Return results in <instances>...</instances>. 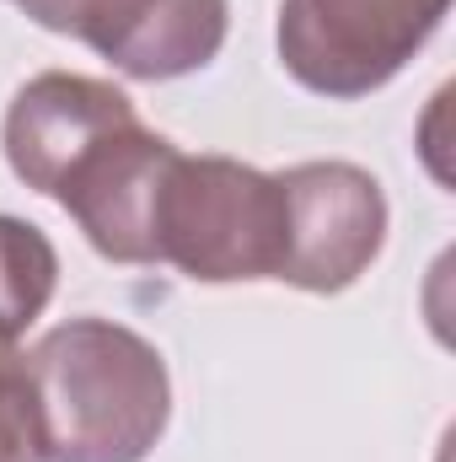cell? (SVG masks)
<instances>
[{
    "label": "cell",
    "mask_w": 456,
    "mask_h": 462,
    "mask_svg": "<svg viewBox=\"0 0 456 462\" xmlns=\"http://www.w3.org/2000/svg\"><path fill=\"white\" fill-rule=\"evenodd\" d=\"M43 462H145L172 414L167 360L108 318H70L27 355Z\"/></svg>",
    "instance_id": "1"
},
{
    "label": "cell",
    "mask_w": 456,
    "mask_h": 462,
    "mask_svg": "<svg viewBox=\"0 0 456 462\" xmlns=\"http://www.w3.org/2000/svg\"><path fill=\"white\" fill-rule=\"evenodd\" d=\"M279 178L231 156H183L167 167L156 199V263L188 280H274L279 274Z\"/></svg>",
    "instance_id": "2"
},
{
    "label": "cell",
    "mask_w": 456,
    "mask_h": 462,
    "mask_svg": "<svg viewBox=\"0 0 456 462\" xmlns=\"http://www.w3.org/2000/svg\"><path fill=\"white\" fill-rule=\"evenodd\" d=\"M451 0H285L279 60L323 97H365L387 87L441 27Z\"/></svg>",
    "instance_id": "3"
},
{
    "label": "cell",
    "mask_w": 456,
    "mask_h": 462,
    "mask_svg": "<svg viewBox=\"0 0 456 462\" xmlns=\"http://www.w3.org/2000/svg\"><path fill=\"white\" fill-rule=\"evenodd\" d=\"M279 178V274L285 285L333 296L354 285L387 242L381 183L354 162H301Z\"/></svg>",
    "instance_id": "4"
},
{
    "label": "cell",
    "mask_w": 456,
    "mask_h": 462,
    "mask_svg": "<svg viewBox=\"0 0 456 462\" xmlns=\"http://www.w3.org/2000/svg\"><path fill=\"white\" fill-rule=\"evenodd\" d=\"M38 27L81 38L134 81L205 70L226 43V0H16Z\"/></svg>",
    "instance_id": "5"
},
{
    "label": "cell",
    "mask_w": 456,
    "mask_h": 462,
    "mask_svg": "<svg viewBox=\"0 0 456 462\" xmlns=\"http://www.w3.org/2000/svg\"><path fill=\"white\" fill-rule=\"evenodd\" d=\"M178 145L150 134L140 118L97 140L49 194L114 263H156V199Z\"/></svg>",
    "instance_id": "6"
},
{
    "label": "cell",
    "mask_w": 456,
    "mask_h": 462,
    "mask_svg": "<svg viewBox=\"0 0 456 462\" xmlns=\"http://www.w3.org/2000/svg\"><path fill=\"white\" fill-rule=\"evenodd\" d=\"M134 118H140L134 103L118 92L114 81L43 70L5 108V162H11V172L27 189L54 194L59 178L97 140H108L114 129H129Z\"/></svg>",
    "instance_id": "7"
},
{
    "label": "cell",
    "mask_w": 456,
    "mask_h": 462,
    "mask_svg": "<svg viewBox=\"0 0 456 462\" xmlns=\"http://www.w3.org/2000/svg\"><path fill=\"white\" fill-rule=\"evenodd\" d=\"M54 280H59L54 242L32 221L0 216V339H16L43 318Z\"/></svg>",
    "instance_id": "8"
},
{
    "label": "cell",
    "mask_w": 456,
    "mask_h": 462,
    "mask_svg": "<svg viewBox=\"0 0 456 462\" xmlns=\"http://www.w3.org/2000/svg\"><path fill=\"white\" fill-rule=\"evenodd\" d=\"M0 462H43L32 371H27V355L11 339H0Z\"/></svg>",
    "instance_id": "9"
}]
</instances>
